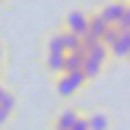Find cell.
Wrapping results in <instances>:
<instances>
[{
  "label": "cell",
  "instance_id": "3957f363",
  "mask_svg": "<svg viewBox=\"0 0 130 130\" xmlns=\"http://www.w3.org/2000/svg\"><path fill=\"white\" fill-rule=\"evenodd\" d=\"M95 16L105 25H114V29H130V0H105L99 6Z\"/></svg>",
  "mask_w": 130,
  "mask_h": 130
},
{
  "label": "cell",
  "instance_id": "277c9868",
  "mask_svg": "<svg viewBox=\"0 0 130 130\" xmlns=\"http://www.w3.org/2000/svg\"><path fill=\"white\" fill-rule=\"evenodd\" d=\"M44 51H60V54H73V51H83V38L70 35L63 29H54L44 35Z\"/></svg>",
  "mask_w": 130,
  "mask_h": 130
},
{
  "label": "cell",
  "instance_id": "6da1fadb",
  "mask_svg": "<svg viewBox=\"0 0 130 130\" xmlns=\"http://www.w3.org/2000/svg\"><path fill=\"white\" fill-rule=\"evenodd\" d=\"M105 67H108V48L102 41H83V67H79V73L92 83V79H99L105 73Z\"/></svg>",
  "mask_w": 130,
  "mask_h": 130
},
{
  "label": "cell",
  "instance_id": "8fae6325",
  "mask_svg": "<svg viewBox=\"0 0 130 130\" xmlns=\"http://www.w3.org/2000/svg\"><path fill=\"white\" fill-rule=\"evenodd\" d=\"M108 35V25L102 22L95 13H89V25H86V35H83V41H105Z\"/></svg>",
  "mask_w": 130,
  "mask_h": 130
},
{
  "label": "cell",
  "instance_id": "8992f818",
  "mask_svg": "<svg viewBox=\"0 0 130 130\" xmlns=\"http://www.w3.org/2000/svg\"><path fill=\"white\" fill-rule=\"evenodd\" d=\"M86 25H89V10H70L67 16H63L60 29L70 32V35H76V38H83L86 35Z\"/></svg>",
  "mask_w": 130,
  "mask_h": 130
},
{
  "label": "cell",
  "instance_id": "9a60e30c",
  "mask_svg": "<svg viewBox=\"0 0 130 130\" xmlns=\"http://www.w3.org/2000/svg\"><path fill=\"white\" fill-rule=\"evenodd\" d=\"M3 6H6V3H3V0H0V10H3Z\"/></svg>",
  "mask_w": 130,
  "mask_h": 130
},
{
  "label": "cell",
  "instance_id": "5b68a950",
  "mask_svg": "<svg viewBox=\"0 0 130 130\" xmlns=\"http://www.w3.org/2000/svg\"><path fill=\"white\" fill-rule=\"evenodd\" d=\"M105 48H108V60L124 63L130 57V29H114V35L105 41Z\"/></svg>",
  "mask_w": 130,
  "mask_h": 130
},
{
  "label": "cell",
  "instance_id": "7c38bea8",
  "mask_svg": "<svg viewBox=\"0 0 130 130\" xmlns=\"http://www.w3.org/2000/svg\"><path fill=\"white\" fill-rule=\"evenodd\" d=\"M6 57H10V48H6V41L0 38V63H6Z\"/></svg>",
  "mask_w": 130,
  "mask_h": 130
},
{
  "label": "cell",
  "instance_id": "ba28073f",
  "mask_svg": "<svg viewBox=\"0 0 130 130\" xmlns=\"http://www.w3.org/2000/svg\"><path fill=\"white\" fill-rule=\"evenodd\" d=\"M79 108H73V105H67V108H60V111L54 114V118H51V124H48V130H70L76 124V121H79Z\"/></svg>",
  "mask_w": 130,
  "mask_h": 130
},
{
  "label": "cell",
  "instance_id": "4fadbf2b",
  "mask_svg": "<svg viewBox=\"0 0 130 130\" xmlns=\"http://www.w3.org/2000/svg\"><path fill=\"white\" fill-rule=\"evenodd\" d=\"M6 89H10V86H6V79H0V99H3V92H6Z\"/></svg>",
  "mask_w": 130,
  "mask_h": 130
},
{
  "label": "cell",
  "instance_id": "7a4b0ae2",
  "mask_svg": "<svg viewBox=\"0 0 130 130\" xmlns=\"http://www.w3.org/2000/svg\"><path fill=\"white\" fill-rule=\"evenodd\" d=\"M89 86V79L79 73V70H70V73H60V76H54V95L60 102H73V99H79V92Z\"/></svg>",
  "mask_w": 130,
  "mask_h": 130
},
{
  "label": "cell",
  "instance_id": "52a82bcc",
  "mask_svg": "<svg viewBox=\"0 0 130 130\" xmlns=\"http://www.w3.org/2000/svg\"><path fill=\"white\" fill-rule=\"evenodd\" d=\"M16 111H19V99H16V92H13V89H6L3 99H0V130L13 124Z\"/></svg>",
  "mask_w": 130,
  "mask_h": 130
},
{
  "label": "cell",
  "instance_id": "9c48e42d",
  "mask_svg": "<svg viewBox=\"0 0 130 130\" xmlns=\"http://www.w3.org/2000/svg\"><path fill=\"white\" fill-rule=\"evenodd\" d=\"M83 121H86V130H111V114L102 111V108L86 111V114H83Z\"/></svg>",
  "mask_w": 130,
  "mask_h": 130
},
{
  "label": "cell",
  "instance_id": "5bb4252c",
  "mask_svg": "<svg viewBox=\"0 0 130 130\" xmlns=\"http://www.w3.org/2000/svg\"><path fill=\"white\" fill-rule=\"evenodd\" d=\"M0 79H6V63H0Z\"/></svg>",
  "mask_w": 130,
  "mask_h": 130
},
{
  "label": "cell",
  "instance_id": "2e32d148",
  "mask_svg": "<svg viewBox=\"0 0 130 130\" xmlns=\"http://www.w3.org/2000/svg\"><path fill=\"white\" fill-rule=\"evenodd\" d=\"M3 3H13V0H3Z\"/></svg>",
  "mask_w": 130,
  "mask_h": 130
},
{
  "label": "cell",
  "instance_id": "30bf717a",
  "mask_svg": "<svg viewBox=\"0 0 130 130\" xmlns=\"http://www.w3.org/2000/svg\"><path fill=\"white\" fill-rule=\"evenodd\" d=\"M63 57H67V54H60V51H44V57H41V67H44V73H48L51 79L63 73Z\"/></svg>",
  "mask_w": 130,
  "mask_h": 130
}]
</instances>
